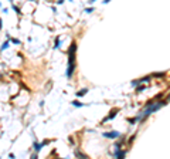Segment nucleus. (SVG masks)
I'll return each instance as SVG.
<instances>
[{
    "mask_svg": "<svg viewBox=\"0 0 170 159\" xmlns=\"http://www.w3.org/2000/svg\"><path fill=\"white\" fill-rule=\"evenodd\" d=\"M103 136H105V138H109V139H113V138L121 136V134H119L118 131H112V132H105V134H103Z\"/></svg>",
    "mask_w": 170,
    "mask_h": 159,
    "instance_id": "7ed1b4c3",
    "label": "nucleus"
},
{
    "mask_svg": "<svg viewBox=\"0 0 170 159\" xmlns=\"http://www.w3.org/2000/svg\"><path fill=\"white\" fill-rule=\"evenodd\" d=\"M87 92H88V90H87V88H85V90H79V91L77 92V95H78V97H82V95H85Z\"/></svg>",
    "mask_w": 170,
    "mask_h": 159,
    "instance_id": "39448f33",
    "label": "nucleus"
},
{
    "mask_svg": "<svg viewBox=\"0 0 170 159\" xmlns=\"http://www.w3.org/2000/svg\"><path fill=\"white\" fill-rule=\"evenodd\" d=\"M72 105H75V107H82V104H81L79 101H74V102H72Z\"/></svg>",
    "mask_w": 170,
    "mask_h": 159,
    "instance_id": "6e6552de",
    "label": "nucleus"
},
{
    "mask_svg": "<svg viewBox=\"0 0 170 159\" xmlns=\"http://www.w3.org/2000/svg\"><path fill=\"white\" fill-rule=\"evenodd\" d=\"M75 156H77V158H79V159H88V158H87L85 155H82L81 152H78V151L75 152Z\"/></svg>",
    "mask_w": 170,
    "mask_h": 159,
    "instance_id": "423d86ee",
    "label": "nucleus"
},
{
    "mask_svg": "<svg viewBox=\"0 0 170 159\" xmlns=\"http://www.w3.org/2000/svg\"><path fill=\"white\" fill-rule=\"evenodd\" d=\"M58 47H60V38L55 40V48H58Z\"/></svg>",
    "mask_w": 170,
    "mask_h": 159,
    "instance_id": "9d476101",
    "label": "nucleus"
},
{
    "mask_svg": "<svg viewBox=\"0 0 170 159\" xmlns=\"http://www.w3.org/2000/svg\"><path fill=\"white\" fill-rule=\"evenodd\" d=\"M7 47H9V43L6 41V43H3V46H2V50H6Z\"/></svg>",
    "mask_w": 170,
    "mask_h": 159,
    "instance_id": "1a4fd4ad",
    "label": "nucleus"
},
{
    "mask_svg": "<svg viewBox=\"0 0 170 159\" xmlns=\"http://www.w3.org/2000/svg\"><path fill=\"white\" fill-rule=\"evenodd\" d=\"M75 51H77V44L72 43L68 48V68H67V77L71 78L74 70H75Z\"/></svg>",
    "mask_w": 170,
    "mask_h": 159,
    "instance_id": "f257e3e1",
    "label": "nucleus"
},
{
    "mask_svg": "<svg viewBox=\"0 0 170 159\" xmlns=\"http://www.w3.org/2000/svg\"><path fill=\"white\" fill-rule=\"evenodd\" d=\"M115 114H118V108H113V110L109 112V115L106 116V118H103V122H106V121H111L112 118H115Z\"/></svg>",
    "mask_w": 170,
    "mask_h": 159,
    "instance_id": "20e7f679",
    "label": "nucleus"
},
{
    "mask_svg": "<svg viewBox=\"0 0 170 159\" xmlns=\"http://www.w3.org/2000/svg\"><path fill=\"white\" fill-rule=\"evenodd\" d=\"M143 90H145V87H143V85H140V87H137V92H140V91H143Z\"/></svg>",
    "mask_w": 170,
    "mask_h": 159,
    "instance_id": "9b49d317",
    "label": "nucleus"
},
{
    "mask_svg": "<svg viewBox=\"0 0 170 159\" xmlns=\"http://www.w3.org/2000/svg\"><path fill=\"white\" fill-rule=\"evenodd\" d=\"M164 104H166L164 101H159V102H155V104H153V102H147V104H146V110L143 111V112L140 114L139 116H137V119H139V118H142V116H143V118L149 116L150 114H153V112H156L157 110H160V108L163 107Z\"/></svg>",
    "mask_w": 170,
    "mask_h": 159,
    "instance_id": "f03ea898",
    "label": "nucleus"
},
{
    "mask_svg": "<svg viewBox=\"0 0 170 159\" xmlns=\"http://www.w3.org/2000/svg\"><path fill=\"white\" fill-rule=\"evenodd\" d=\"M164 75V73H157V74H155V77H163Z\"/></svg>",
    "mask_w": 170,
    "mask_h": 159,
    "instance_id": "f8f14e48",
    "label": "nucleus"
},
{
    "mask_svg": "<svg viewBox=\"0 0 170 159\" xmlns=\"http://www.w3.org/2000/svg\"><path fill=\"white\" fill-rule=\"evenodd\" d=\"M42 146H44V144H40V145H38V144H34V149H36L37 152H38V151L41 149Z\"/></svg>",
    "mask_w": 170,
    "mask_h": 159,
    "instance_id": "0eeeda50",
    "label": "nucleus"
},
{
    "mask_svg": "<svg viewBox=\"0 0 170 159\" xmlns=\"http://www.w3.org/2000/svg\"><path fill=\"white\" fill-rule=\"evenodd\" d=\"M167 100H169V101H170V94H169V97H167Z\"/></svg>",
    "mask_w": 170,
    "mask_h": 159,
    "instance_id": "4468645a",
    "label": "nucleus"
},
{
    "mask_svg": "<svg viewBox=\"0 0 170 159\" xmlns=\"http://www.w3.org/2000/svg\"><path fill=\"white\" fill-rule=\"evenodd\" d=\"M31 159H37V155H36V153H33V155H31Z\"/></svg>",
    "mask_w": 170,
    "mask_h": 159,
    "instance_id": "ddd939ff",
    "label": "nucleus"
}]
</instances>
